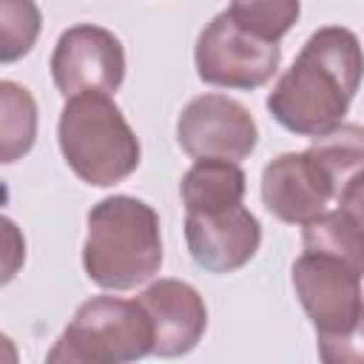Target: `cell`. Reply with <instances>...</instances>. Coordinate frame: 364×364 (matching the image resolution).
I'll use <instances>...</instances> for the list:
<instances>
[{"label":"cell","mask_w":364,"mask_h":364,"mask_svg":"<svg viewBox=\"0 0 364 364\" xmlns=\"http://www.w3.org/2000/svg\"><path fill=\"white\" fill-rule=\"evenodd\" d=\"M247 188V176L239 162L228 159H196L193 168L182 176L179 193L185 210H216L239 205Z\"/></svg>","instance_id":"12"},{"label":"cell","mask_w":364,"mask_h":364,"mask_svg":"<svg viewBox=\"0 0 364 364\" xmlns=\"http://www.w3.org/2000/svg\"><path fill=\"white\" fill-rule=\"evenodd\" d=\"M40 9L34 0H0V63L26 57L40 37Z\"/></svg>","instance_id":"17"},{"label":"cell","mask_w":364,"mask_h":364,"mask_svg":"<svg viewBox=\"0 0 364 364\" xmlns=\"http://www.w3.org/2000/svg\"><path fill=\"white\" fill-rule=\"evenodd\" d=\"M37 139V102L28 88L3 80L0 82V159L17 162L31 151Z\"/></svg>","instance_id":"14"},{"label":"cell","mask_w":364,"mask_h":364,"mask_svg":"<svg viewBox=\"0 0 364 364\" xmlns=\"http://www.w3.org/2000/svg\"><path fill=\"white\" fill-rule=\"evenodd\" d=\"M364 80V48L344 26H324L307 37L293 65L267 94L273 119L299 134L318 136L341 125Z\"/></svg>","instance_id":"1"},{"label":"cell","mask_w":364,"mask_h":364,"mask_svg":"<svg viewBox=\"0 0 364 364\" xmlns=\"http://www.w3.org/2000/svg\"><path fill=\"white\" fill-rule=\"evenodd\" d=\"M57 142L65 165L94 188L128 179L142 159L139 139L111 94L85 91L68 97L60 111Z\"/></svg>","instance_id":"3"},{"label":"cell","mask_w":364,"mask_h":364,"mask_svg":"<svg viewBox=\"0 0 364 364\" xmlns=\"http://www.w3.org/2000/svg\"><path fill=\"white\" fill-rule=\"evenodd\" d=\"M338 199V208L347 210L350 216H355L358 222H364V171L353 173L336 193Z\"/></svg>","instance_id":"19"},{"label":"cell","mask_w":364,"mask_h":364,"mask_svg":"<svg viewBox=\"0 0 364 364\" xmlns=\"http://www.w3.org/2000/svg\"><path fill=\"white\" fill-rule=\"evenodd\" d=\"M293 290L316 327V338L341 336L364 318L361 279L350 264L304 250L293 262Z\"/></svg>","instance_id":"6"},{"label":"cell","mask_w":364,"mask_h":364,"mask_svg":"<svg viewBox=\"0 0 364 364\" xmlns=\"http://www.w3.org/2000/svg\"><path fill=\"white\" fill-rule=\"evenodd\" d=\"M228 14L250 34L279 43L299 20L301 0H230Z\"/></svg>","instance_id":"16"},{"label":"cell","mask_w":364,"mask_h":364,"mask_svg":"<svg viewBox=\"0 0 364 364\" xmlns=\"http://www.w3.org/2000/svg\"><path fill=\"white\" fill-rule=\"evenodd\" d=\"M307 154L330 173V179L336 182V193H338V188L353 173L364 171V128L341 122L333 131L313 136Z\"/></svg>","instance_id":"15"},{"label":"cell","mask_w":364,"mask_h":364,"mask_svg":"<svg viewBox=\"0 0 364 364\" xmlns=\"http://www.w3.org/2000/svg\"><path fill=\"white\" fill-rule=\"evenodd\" d=\"M176 142L191 159H228L242 162L259 142V128L250 111L225 97H193L176 119Z\"/></svg>","instance_id":"8"},{"label":"cell","mask_w":364,"mask_h":364,"mask_svg":"<svg viewBox=\"0 0 364 364\" xmlns=\"http://www.w3.org/2000/svg\"><path fill=\"white\" fill-rule=\"evenodd\" d=\"M82 267L102 290H131L162 267V233L156 210L136 196H105L85 219Z\"/></svg>","instance_id":"2"},{"label":"cell","mask_w":364,"mask_h":364,"mask_svg":"<svg viewBox=\"0 0 364 364\" xmlns=\"http://www.w3.org/2000/svg\"><path fill=\"white\" fill-rule=\"evenodd\" d=\"M185 242L202 270L233 273L256 256L262 225L242 202L216 210H185Z\"/></svg>","instance_id":"9"},{"label":"cell","mask_w":364,"mask_h":364,"mask_svg":"<svg viewBox=\"0 0 364 364\" xmlns=\"http://www.w3.org/2000/svg\"><path fill=\"white\" fill-rule=\"evenodd\" d=\"M193 63L199 80L208 85L253 91L276 74L282 48L279 43L245 31L225 9L202 28L193 48Z\"/></svg>","instance_id":"5"},{"label":"cell","mask_w":364,"mask_h":364,"mask_svg":"<svg viewBox=\"0 0 364 364\" xmlns=\"http://www.w3.org/2000/svg\"><path fill=\"white\" fill-rule=\"evenodd\" d=\"M333 196L336 182L307 151L282 154L262 171V202L279 222L307 225L327 210Z\"/></svg>","instance_id":"10"},{"label":"cell","mask_w":364,"mask_h":364,"mask_svg":"<svg viewBox=\"0 0 364 364\" xmlns=\"http://www.w3.org/2000/svg\"><path fill=\"white\" fill-rule=\"evenodd\" d=\"M154 353V324L134 299L94 296L48 350V364H125Z\"/></svg>","instance_id":"4"},{"label":"cell","mask_w":364,"mask_h":364,"mask_svg":"<svg viewBox=\"0 0 364 364\" xmlns=\"http://www.w3.org/2000/svg\"><path fill=\"white\" fill-rule=\"evenodd\" d=\"M301 245L310 253L333 256L350 264L358 276H364V222L350 216L347 210H324L307 225H301Z\"/></svg>","instance_id":"13"},{"label":"cell","mask_w":364,"mask_h":364,"mask_svg":"<svg viewBox=\"0 0 364 364\" xmlns=\"http://www.w3.org/2000/svg\"><path fill=\"white\" fill-rule=\"evenodd\" d=\"M51 80L65 100L85 91L114 94L125 80V48L119 37L91 23L65 28L51 51Z\"/></svg>","instance_id":"7"},{"label":"cell","mask_w":364,"mask_h":364,"mask_svg":"<svg viewBox=\"0 0 364 364\" xmlns=\"http://www.w3.org/2000/svg\"><path fill=\"white\" fill-rule=\"evenodd\" d=\"M316 347L318 358L327 364H364V318L341 336L316 338Z\"/></svg>","instance_id":"18"},{"label":"cell","mask_w":364,"mask_h":364,"mask_svg":"<svg viewBox=\"0 0 364 364\" xmlns=\"http://www.w3.org/2000/svg\"><path fill=\"white\" fill-rule=\"evenodd\" d=\"M136 301L145 307L154 324V355L176 358L188 355L208 327V307L196 287L179 279L151 282Z\"/></svg>","instance_id":"11"}]
</instances>
